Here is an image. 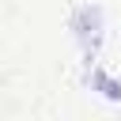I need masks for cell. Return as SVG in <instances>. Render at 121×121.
I'll return each mask as SVG.
<instances>
[{"mask_svg":"<svg viewBox=\"0 0 121 121\" xmlns=\"http://www.w3.org/2000/svg\"><path fill=\"white\" fill-rule=\"evenodd\" d=\"M72 34H76V42L83 45V57L91 60L95 57V49H98V42H102V8L98 4H79L76 11H72Z\"/></svg>","mask_w":121,"mask_h":121,"instance_id":"1","label":"cell"},{"mask_svg":"<svg viewBox=\"0 0 121 121\" xmlns=\"http://www.w3.org/2000/svg\"><path fill=\"white\" fill-rule=\"evenodd\" d=\"M87 83H91V91H98L106 102H121V79H113L110 72L91 68V72H87Z\"/></svg>","mask_w":121,"mask_h":121,"instance_id":"2","label":"cell"}]
</instances>
